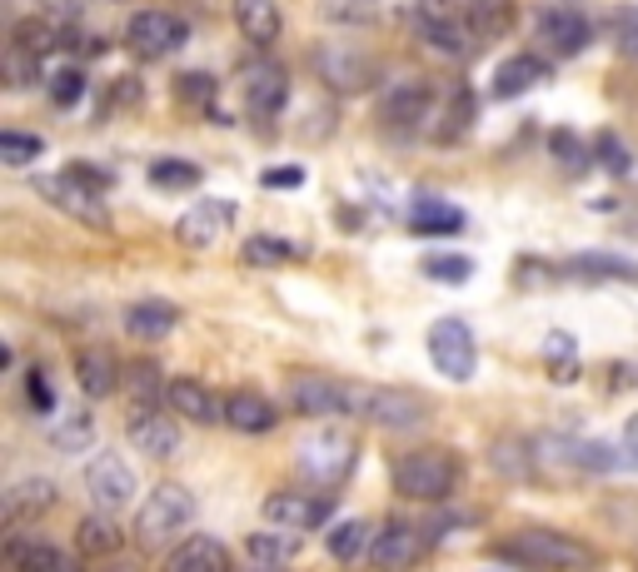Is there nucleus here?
<instances>
[{
    "mask_svg": "<svg viewBox=\"0 0 638 572\" xmlns=\"http://www.w3.org/2000/svg\"><path fill=\"white\" fill-rule=\"evenodd\" d=\"M414 21V36H419V46L429 50V55L439 60H464L479 50V40H474V25H469V11H464L459 0H419L409 11Z\"/></svg>",
    "mask_w": 638,
    "mask_h": 572,
    "instance_id": "1",
    "label": "nucleus"
},
{
    "mask_svg": "<svg viewBox=\"0 0 638 572\" xmlns=\"http://www.w3.org/2000/svg\"><path fill=\"white\" fill-rule=\"evenodd\" d=\"M295 463H299V478H305L315 493H334L340 483H349V473H355L359 444L349 438V433L319 428V433H309V438H299Z\"/></svg>",
    "mask_w": 638,
    "mask_h": 572,
    "instance_id": "2",
    "label": "nucleus"
},
{
    "mask_svg": "<svg viewBox=\"0 0 638 572\" xmlns=\"http://www.w3.org/2000/svg\"><path fill=\"white\" fill-rule=\"evenodd\" d=\"M394 488L414 502H444L459 488V458L450 448H414V453L394 458Z\"/></svg>",
    "mask_w": 638,
    "mask_h": 572,
    "instance_id": "3",
    "label": "nucleus"
},
{
    "mask_svg": "<svg viewBox=\"0 0 638 572\" xmlns=\"http://www.w3.org/2000/svg\"><path fill=\"white\" fill-rule=\"evenodd\" d=\"M195 523V493L185 483H155L150 498L135 513V543L140 548H165Z\"/></svg>",
    "mask_w": 638,
    "mask_h": 572,
    "instance_id": "4",
    "label": "nucleus"
},
{
    "mask_svg": "<svg viewBox=\"0 0 638 572\" xmlns=\"http://www.w3.org/2000/svg\"><path fill=\"white\" fill-rule=\"evenodd\" d=\"M504 552L533 572H579L593 562V552L584 548L579 537L554 533V527H524V533H514L504 543Z\"/></svg>",
    "mask_w": 638,
    "mask_h": 572,
    "instance_id": "5",
    "label": "nucleus"
},
{
    "mask_svg": "<svg viewBox=\"0 0 638 572\" xmlns=\"http://www.w3.org/2000/svg\"><path fill=\"white\" fill-rule=\"evenodd\" d=\"M349 419H365L375 428H390V433H409V428H425L429 423V403L414 388H384V384H355V403H349Z\"/></svg>",
    "mask_w": 638,
    "mask_h": 572,
    "instance_id": "6",
    "label": "nucleus"
},
{
    "mask_svg": "<svg viewBox=\"0 0 638 572\" xmlns=\"http://www.w3.org/2000/svg\"><path fill=\"white\" fill-rule=\"evenodd\" d=\"M309 65H315V75L330 85L334 95H365L369 85L379 80L375 55H365L359 46H344V40H324V46H315Z\"/></svg>",
    "mask_w": 638,
    "mask_h": 572,
    "instance_id": "7",
    "label": "nucleus"
},
{
    "mask_svg": "<svg viewBox=\"0 0 638 572\" xmlns=\"http://www.w3.org/2000/svg\"><path fill=\"white\" fill-rule=\"evenodd\" d=\"M30 189H36L40 199H50L60 214H71V220L90 224V229H110L106 195H95L90 185H81L71 170H60V175H36V179H30Z\"/></svg>",
    "mask_w": 638,
    "mask_h": 572,
    "instance_id": "8",
    "label": "nucleus"
},
{
    "mask_svg": "<svg viewBox=\"0 0 638 572\" xmlns=\"http://www.w3.org/2000/svg\"><path fill=\"white\" fill-rule=\"evenodd\" d=\"M185 40H189V25L175 11H135L131 25H125V46L140 60H170L185 50Z\"/></svg>",
    "mask_w": 638,
    "mask_h": 572,
    "instance_id": "9",
    "label": "nucleus"
},
{
    "mask_svg": "<svg viewBox=\"0 0 638 572\" xmlns=\"http://www.w3.org/2000/svg\"><path fill=\"white\" fill-rule=\"evenodd\" d=\"M429 363L450 384H469L474 378V363H479V344H474V328L464 319H439L429 328Z\"/></svg>",
    "mask_w": 638,
    "mask_h": 572,
    "instance_id": "10",
    "label": "nucleus"
},
{
    "mask_svg": "<svg viewBox=\"0 0 638 572\" xmlns=\"http://www.w3.org/2000/svg\"><path fill=\"white\" fill-rule=\"evenodd\" d=\"M533 40H539V55L574 60L593 40V25L579 11H568V5H544V11L533 15Z\"/></svg>",
    "mask_w": 638,
    "mask_h": 572,
    "instance_id": "11",
    "label": "nucleus"
},
{
    "mask_svg": "<svg viewBox=\"0 0 638 572\" xmlns=\"http://www.w3.org/2000/svg\"><path fill=\"white\" fill-rule=\"evenodd\" d=\"M334 513L330 493H299V488H280L265 498V518L270 527H284V533H309V527H324Z\"/></svg>",
    "mask_w": 638,
    "mask_h": 572,
    "instance_id": "12",
    "label": "nucleus"
},
{
    "mask_svg": "<svg viewBox=\"0 0 638 572\" xmlns=\"http://www.w3.org/2000/svg\"><path fill=\"white\" fill-rule=\"evenodd\" d=\"M355 403V384H340V378L324 374H299L290 378V409L299 419H340Z\"/></svg>",
    "mask_w": 638,
    "mask_h": 572,
    "instance_id": "13",
    "label": "nucleus"
},
{
    "mask_svg": "<svg viewBox=\"0 0 638 572\" xmlns=\"http://www.w3.org/2000/svg\"><path fill=\"white\" fill-rule=\"evenodd\" d=\"M240 90H245V110L255 120H270L284 110V95H290V75H284L280 60L270 55H255L240 75Z\"/></svg>",
    "mask_w": 638,
    "mask_h": 572,
    "instance_id": "14",
    "label": "nucleus"
},
{
    "mask_svg": "<svg viewBox=\"0 0 638 572\" xmlns=\"http://www.w3.org/2000/svg\"><path fill=\"white\" fill-rule=\"evenodd\" d=\"M419 558H425V533L414 523H384L375 533V548H369V568L375 572H409L419 568Z\"/></svg>",
    "mask_w": 638,
    "mask_h": 572,
    "instance_id": "15",
    "label": "nucleus"
},
{
    "mask_svg": "<svg viewBox=\"0 0 638 572\" xmlns=\"http://www.w3.org/2000/svg\"><path fill=\"white\" fill-rule=\"evenodd\" d=\"M429 110H434L429 85L400 80V85H390V90H384V100H379V125L390 129V135H414V129L429 120Z\"/></svg>",
    "mask_w": 638,
    "mask_h": 572,
    "instance_id": "16",
    "label": "nucleus"
},
{
    "mask_svg": "<svg viewBox=\"0 0 638 572\" xmlns=\"http://www.w3.org/2000/svg\"><path fill=\"white\" fill-rule=\"evenodd\" d=\"M235 214L240 210L230 204V199H200V204H189V210L175 220V239L185 249H210L214 239L235 224Z\"/></svg>",
    "mask_w": 638,
    "mask_h": 572,
    "instance_id": "17",
    "label": "nucleus"
},
{
    "mask_svg": "<svg viewBox=\"0 0 638 572\" xmlns=\"http://www.w3.org/2000/svg\"><path fill=\"white\" fill-rule=\"evenodd\" d=\"M85 488H90V502L100 513H115L120 502L135 498V468L120 463V453H100L85 468Z\"/></svg>",
    "mask_w": 638,
    "mask_h": 572,
    "instance_id": "18",
    "label": "nucleus"
},
{
    "mask_svg": "<svg viewBox=\"0 0 638 572\" xmlns=\"http://www.w3.org/2000/svg\"><path fill=\"white\" fill-rule=\"evenodd\" d=\"M125 433H131V444L140 448L145 458H170L180 448V428L160 413V403H131V423H125Z\"/></svg>",
    "mask_w": 638,
    "mask_h": 572,
    "instance_id": "19",
    "label": "nucleus"
},
{
    "mask_svg": "<svg viewBox=\"0 0 638 572\" xmlns=\"http://www.w3.org/2000/svg\"><path fill=\"white\" fill-rule=\"evenodd\" d=\"M5 562H11V572H81L50 537H36V533L5 537Z\"/></svg>",
    "mask_w": 638,
    "mask_h": 572,
    "instance_id": "20",
    "label": "nucleus"
},
{
    "mask_svg": "<svg viewBox=\"0 0 638 572\" xmlns=\"http://www.w3.org/2000/svg\"><path fill=\"white\" fill-rule=\"evenodd\" d=\"M11 46L25 50V55H56V50H71V21H56V15H25V21H15L11 30Z\"/></svg>",
    "mask_w": 638,
    "mask_h": 572,
    "instance_id": "21",
    "label": "nucleus"
},
{
    "mask_svg": "<svg viewBox=\"0 0 638 572\" xmlns=\"http://www.w3.org/2000/svg\"><path fill=\"white\" fill-rule=\"evenodd\" d=\"M56 483L50 478H21L5 488V498H0V513H5V527H21L25 518H40L56 508Z\"/></svg>",
    "mask_w": 638,
    "mask_h": 572,
    "instance_id": "22",
    "label": "nucleus"
},
{
    "mask_svg": "<svg viewBox=\"0 0 638 572\" xmlns=\"http://www.w3.org/2000/svg\"><path fill=\"white\" fill-rule=\"evenodd\" d=\"M165 398H170V409L189 423H205V428H210V423H225V403H220L200 378H170Z\"/></svg>",
    "mask_w": 638,
    "mask_h": 572,
    "instance_id": "23",
    "label": "nucleus"
},
{
    "mask_svg": "<svg viewBox=\"0 0 638 572\" xmlns=\"http://www.w3.org/2000/svg\"><path fill=\"white\" fill-rule=\"evenodd\" d=\"M235 25L255 50H270L284 30V15L274 0H235Z\"/></svg>",
    "mask_w": 638,
    "mask_h": 572,
    "instance_id": "24",
    "label": "nucleus"
},
{
    "mask_svg": "<svg viewBox=\"0 0 638 572\" xmlns=\"http://www.w3.org/2000/svg\"><path fill=\"white\" fill-rule=\"evenodd\" d=\"M274 423H280L274 403L265 394H255V388H235V394L225 398V428H235V433H270Z\"/></svg>",
    "mask_w": 638,
    "mask_h": 572,
    "instance_id": "25",
    "label": "nucleus"
},
{
    "mask_svg": "<svg viewBox=\"0 0 638 572\" xmlns=\"http://www.w3.org/2000/svg\"><path fill=\"white\" fill-rule=\"evenodd\" d=\"M544 55H533V50H524V55H508L504 65H494V100H514V95H529L533 85L544 80Z\"/></svg>",
    "mask_w": 638,
    "mask_h": 572,
    "instance_id": "26",
    "label": "nucleus"
},
{
    "mask_svg": "<svg viewBox=\"0 0 638 572\" xmlns=\"http://www.w3.org/2000/svg\"><path fill=\"white\" fill-rule=\"evenodd\" d=\"M165 572H230V552L220 537H189L165 558Z\"/></svg>",
    "mask_w": 638,
    "mask_h": 572,
    "instance_id": "27",
    "label": "nucleus"
},
{
    "mask_svg": "<svg viewBox=\"0 0 638 572\" xmlns=\"http://www.w3.org/2000/svg\"><path fill=\"white\" fill-rule=\"evenodd\" d=\"M409 229L414 234H459L464 229V210L439 195H414L409 199Z\"/></svg>",
    "mask_w": 638,
    "mask_h": 572,
    "instance_id": "28",
    "label": "nucleus"
},
{
    "mask_svg": "<svg viewBox=\"0 0 638 572\" xmlns=\"http://www.w3.org/2000/svg\"><path fill=\"white\" fill-rule=\"evenodd\" d=\"M175 324H180V314L165 299H140V304L125 309V334H131V339H145V344H160Z\"/></svg>",
    "mask_w": 638,
    "mask_h": 572,
    "instance_id": "29",
    "label": "nucleus"
},
{
    "mask_svg": "<svg viewBox=\"0 0 638 572\" xmlns=\"http://www.w3.org/2000/svg\"><path fill=\"white\" fill-rule=\"evenodd\" d=\"M75 378L90 398H110L120 384V359L110 349H81L75 353Z\"/></svg>",
    "mask_w": 638,
    "mask_h": 572,
    "instance_id": "30",
    "label": "nucleus"
},
{
    "mask_svg": "<svg viewBox=\"0 0 638 572\" xmlns=\"http://www.w3.org/2000/svg\"><path fill=\"white\" fill-rule=\"evenodd\" d=\"M324 548H330V558H334V562H344V568H355L359 558L369 562V548H375V527H369L365 518H349V523L330 527Z\"/></svg>",
    "mask_w": 638,
    "mask_h": 572,
    "instance_id": "31",
    "label": "nucleus"
},
{
    "mask_svg": "<svg viewBox=\"0 0 638 572\" xmlns=\"http://www.w3.org/2000/svg\"><path fill=\"white\" fill-rule=\"evenodd\" d=\"M464 11H469V25H474L479 50L494 46V40H504L508 25H514V5H508V0H469Z\"/></svg>",
    "mask_w": 638,
    "mask_h": 572,
    "instance_id": "32",
    "label": "nucleus"
},
{
    "mask_svg": "<svg viewBox=\"0 0 638 572\" xmlns=\"http://www.w3.org/2000/svg\"><path fill=\"white\" fill-rule=\"evenodd\" d=\"M125 537H120V523L110 513H90L81 518V527H75V548H81V558H106V552H115Z\"/></svg>",
    "mask_w": 638,
    "mask_h": 572,
    "instance_id": "33",
    "label": "nucleus"
},
{
    "mask_svg": "<svg viewBox=\"0 0 638 572\" xmlns=\"http://www.w3.org/2000/svg\"><path fill=\"white\" fill-rule=\"evenodd\" d=\"M295 533H284V527H270V533H249L245 537V552L255 568H284V562L295 558Z\"/></svg>",
    "mask_w": 638,
    "mask_h": 572,
    "instance_id": "34",
    "label": "nucleus"
},
{
    "mask_svg": "<svg viewBox=\"0 0 638 572\" xmlns=\"http://www.w3.org/2000/svg\"><path fill=\"white\" fill-rule=\"evenodd\" d=\"M240 259H245L249 269H280L295 259V245L280 239V234H249L245 245H240Z\"/></svg>",
    "mask_w": 638,
    "mask_h": 572,
    "instance_id": "35",
    "label": "nucleus"
},
{
    "mask_svg": "<svg viewBox=\"0 0 638 572\" xmlns=\"http://www.w3.org/2000/svg\"><path fill=\"white\" fill-rule=\"evenodd\" d=\"M85 90H90V75H85V65H56V71L46 75V95H50V105L60 110H71L85 100Z\"/></svg>",
    "mask_w": 638,
    "mask_h": 572,
    "instance_id": "36",
    "label": "nucleus"
},
{
    "mask_svg": "<svg viewBox=\"0 0 638 572\" xmlns=\"http://www.w3.org/2000/svg\"><path fill=\"white\" fill-rule=\"evenodd\" d=\"M568 274H579V279H638V264L614 254H579L568 264Z\"/></svg>",
    "mask_w": 638,
    "mask_h": 572,
    "instance_id": "37",
    "label": "nucleus"
},
{
    "mask_svg": "<svg viewBox=\"0 0 638 572\" xmlns=\"http://www.w3.org/2000/svg\"><path fill=\"white\" fill-rule=\"evenodd\" d=\"M40 154H46V140L40 135H30V129H0V160L5 164H36Z\"/></svg>",
    "mask_w": 638,
    "mask_h": 572,
    "instance_id": "38",
    "label": "nucleus"
},
{
    "mask_svg": "<svg viewBox=\"0 0 638 572\" xmlns=\"http://www.w3.org/2000/svg\"><path fill=\"white\" fill-rule=\"evenodd\" d=\"M175 100L185 110H210L214 105V75L205 71H180L175 75Z\"/></svg>",
    "mask_w": 638,
    "mask_h": 572,
    "instance_id": "39",
    "label": "nucleus"
},
{
    "mask_svg": "<svg viewBox=\"0 0 638 572\" xmlns=\"http://www.w3.org/2000/svg\"><path fill=\"white\" fill-rule=\"evenodd\" d=\"M200 164H189V160H155L150 164V185L155 189H195L200 185Z\"/></svg>",
    "mask_w": 638,
    "mask_h": 572,
    "instance_id": "40",
    "label": "nucleus"
},
{
    "mask_svg": "<svg viewBox=\"0 0 638 572\" xmlns=\"http://www.w3.org/2000/svg\"><path fill=\"white\" fill-rule=\"evenodd\" d=\"M95 438V419L90 413H65V419L50 428V444L65 448V453H75V448H85Z\"/></svg>",
    "mask_w": 638,
    "mask_h": 572,
    "instance_id": "41",
    "label": "nucleus"
},
{
    "mask_svg": "<svg viewBox=\"0 0 638 572\" xmlns=\"http://www.w3.org/2000/svg\"><path fill=\"white\" fill-rule=\"evenodd\" d=\"M609 40H614V50L624 60H638V11L634 5H618V11L609 15Z\"/></svg>",
    "mask_w": 638,
    "mask_h": 572,
    "instance_id": "42",
    "label": "nucleus"
},
{
    "mask_svg": "<svg viewBox=\"0 0 638 572\" xmlns=\"http://www.w3.org/2000/svg\"><path fill=\"white\" fill-rule=\"evenodd\" d=\"M494 468L504 473V478H529L533 473V448L504 438V444H494Z\"/></svg>",
    "mask_w": 638,
    "mask_h": 572,
    "instance_id": "43",
    "label": "nucleus"
},
{
    "mask_svg": "<svg viewBox=\"0 0 638 572\" xmlns=\"http://www.w3.org/2000/svg\"><path fill=\"white\" fill-rule=\"evenodd\" d=\"M544 359H549V369H564V378H574L579 374V353H574V334H564V328H554L544 339Z\"/></svg>",
    "mask_w": 638,
    "mask_h": 572,
    "instance_id": "44",
    "label": "nucleus"
},
{
    "mask_svg": "<svg viewBox=\"0 0 638 572\" xmlns=\"http://www.w3.org/2000/svg\"><path fill=\"white\" fill-rule=\"evenodd\" d=\"M425 274H429V279H439V284H464L474 274V264L464 254H429L425 259Z\"/></svg>",
    "mask_w": 638,
    "mask_h": 572,
    "instance_id": "45",
    "label": "nucleus"
},
{
    "mask_svg": "<svg viewBox=\"0 0 638 572\" xmlns=\"http://www.w3.org/2000/svg\"><path fill=\"white\" fill-rule=\"evenodd\" d=\"M589 150H593V160H599L603 170H614V175H624V170H628V150H624V140H618L614 129H603Z\"/></svg>",
    "mask_w": 638,
    "mask_h": 572,
    "instance_id": "46",
    "label": "nucleus"
},
{
    "mask_svg": "<svg viewBox=\"0 0 638 572\" xmlns=\"http://www.w3.org/2000/svg\"><path fill=\"white\" fill-rule=\"evenodd\" d=\"M25 398H30V409H36V413L56 409V388H50V374L40 369V363L30 369V374H25Z\"/></svg>",
    "mask_w": 638,
    "mask_h": 572,
    "instance_id": "47",
    "label": "nucleus"
},
{
    "mask_svg": "<svg viewBox=\"0 0 638 572\" xmlns=\"http://www.w3.org/2000/svg\"><path fill=\"white\" fill-rule=\"evenodd\" d=\"M549 150H554V160H568L574 170H579L584 160H593V150H579V135H574V129H559Z\"/></svg>",
    "mask_w": 638,
    "mask_h": 572,
    "instance_id": "48",
    "label": "nucleus"
},
{
    "mask_svg": "<svg viewBox=\"0 0 638 572\" xmlns=\"http://www.w3.org/2000/svg\"><path fill=\"white\" fill-rule=\"evenodd\" d=\"M260 185L265 189H299L305 185V170H299V164H274V170L260 175Z\"/></svg>",
    "mask_w": 638,
    "mask_h": 572,
    "instance_id": "49",
    "label": "nucleus"
},
{
    "mask_svg": "<svg viewBox=\"0 0 638 572\" xmlns=\"http://www.w3.org/2000/svg\"><path fill=\"white\" fill-rule=\"evenodd\" d=\"M65 170H71V175L81 179V185H90L95 195H106V189H110V175H106V170H100V164H90V160H71V164H65Z\"/></svg>",
    "mask_w": 638,
    "mask_h": 572,
    "instance_id": "50",
    "label": "nucleus"
},
{
    "mask_svg": "<svg viewBox=\"0 0 638 572\" xmlns=\"http://www.w3.org/2000/svg\"><path fill=\"white\" fill-rule=\"evenodd\" d=\"M618 453H624L628 468H638V413L624 423V448H618Z\"/></svg>",
    "mask_w": 638,
    "mask_h": 572,
    "instance_id": "51",
    "label": "nucleus"
},
{
    "mask_svg": "<svg viewBox=\"0 0 638 572\" xmlns=\"http://www.w3.org/2000/svg\"><path fill=\"white\" fill-rule=\"evenodd\" d=\"M255 572H290V568H255Z\"/></svg>",
    "mask_w": 638,
    "mask_h": 572,
    "instance_id": "52",
    "label": "nucleus"
}]
</instances>
